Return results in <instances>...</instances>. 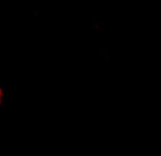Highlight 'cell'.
<instances>
[{
    "instance_id": "6da1fadb",
    "label": "cell",
    "mask_w": 161,
    "mask_h": 156,
    "mask_svg": "<svg viewBox=\"0 0 161 156\" xmlns=\"http://www.w3.org/2000/svg\"><path fill=\"white\" fill-rule=\"evenodd\" d=\"M4 101H5V91L4 88L0 86V108L4 105Z\"/></svg>"
}]
</instances>
